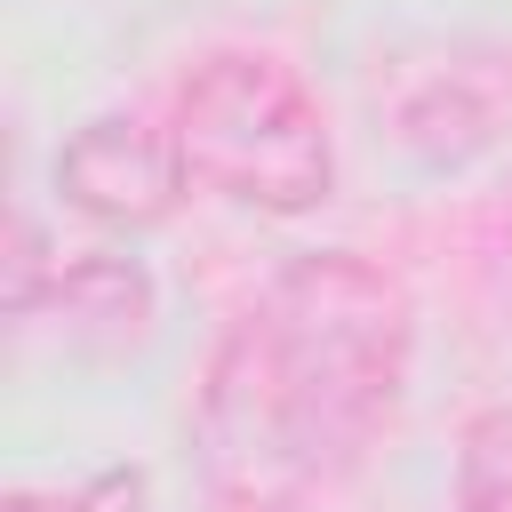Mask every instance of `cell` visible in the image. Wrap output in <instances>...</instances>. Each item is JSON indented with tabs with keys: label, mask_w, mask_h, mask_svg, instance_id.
<instances>
[{
	"label": "cell",
	"mask_w": 512,
	"mask_h": 512,
	"mask_svg": "<svg viewBox=\"0 0 512 512\" xmlns=\"http://www.w3.org/2000/svg\"><path fill=\"white\" fill-rule=\"evenodd\" d=\"M448 512H512V400H496L464 424Z\"/></svg>",
	"instance_id": "cell-5"
},
{
	"label": "cell",
	"mask_w": 512,
	"mask_h": 512,
	"mask_svg": "<svg viewBox=\"0 0 512 512\" xmlns=\"http://www.w3.org/2000/svg\"><path fill=\"white\" fill-rule=\"evenodd\" d=\"M184 184H192V176H184L176 136H160V128H144V120H128V112L88 120V128L56 152V192H64L80 216L120 224V232L160 224V216L184 200Z\"/></svg>",
	"instance_id": "cell-3"
},
{
	"label": "cell",
	"mask_w": 512,
	"mask_h": 512,
	"mask_svg": "<svg viewBox=\"0 0 512 512\" xmlns=\"http://www.w3.org/2000/svg\"><path fill=\"white\" fill-rule=\"evenodd\" d=\"M408 376V296L352 248L280 264L224 328L192 440L224 504L272 512L360 464Z\"/></svg>",
	"instance_id": "cell-1"
},
{
	"label": "cell",
	"mask_w": 512,
	"mask_h": 512,
	"mask_svg": "<svg viewBox=\"0 0 512 512\" xmlns=\"http://www.w3.org/2000/svg\"><path fill=\"white\" fill-rule=\"evenodd\" d=\"M8 512H144V472L136 464H96V472H72V480H16L8 488Z\"/></svg>",
	"instance_id": "cell-6"
},
{
	"label": "cell",
	"mask_w": 512,
	"mask_h": 512,
	"mask_svg": "<svg viewBox=\"0 0 512 512\" xmlns=\"http://www.w3.org/2000/svg\"><path fill=\"white\" fill-rule=\"evenodd\" d=\"M8 312L16 320H56L80 352H120L144 336L152 320V280L136 256H64L56 272H40V248H32V224L16 232V264H8Z\"/></svg>",
	"instance_id": "cell-4"
},
{
	"label": "cell",
	"mask_w": 512,
	"mask_h": 512,
	"mask_svg": "<svg viewBox=\"0 0 512 512\" xmlns=\"http://www.w3.org/2000/svg\"><path fill=\"white\" fill-rule=\"evenodd\" d=\"M168 136H176L192 184H208L256 216H304L336 184V144H328L312 88L264 48L200 56L176 88Z\"/></svg>",
	"instance_id": "cell-2"
}]
</instances>
